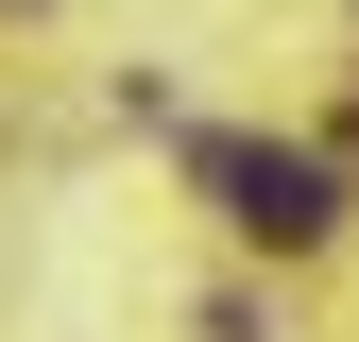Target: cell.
Masks as SVG:
<instances>
[{
  "label": "cell",
  "instance_id": "obj_1",
  "mask_svg": "<svg viewBox=\"0 0 359 342\" xmlns=\"http://www.w3.org/2000/svg\"><path fill=\"white\" fill-rule=\"evenodd\" d=\"M189 171L222 189V223H240V240H274V256H308V240L342 223V189H325V154H274V137H205Z\"/></svg>",
  "mask_w": 359,
  "mask_h": 342
}]
</instances>
